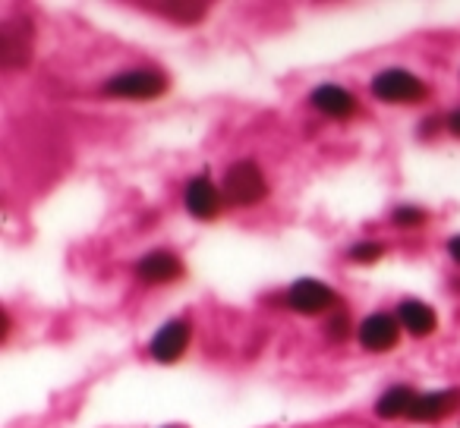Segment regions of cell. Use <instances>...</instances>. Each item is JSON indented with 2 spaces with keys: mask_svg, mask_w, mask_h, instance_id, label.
Returning <instances> with one entry per match:
<instances>
[{
  "mask_svg": "<svg viewBox=\"0 0 460 428\" xmlns=\"http://www.w3.org/2000/svg\"><path fill=\"white\" fill-rule=\"evenodd\" d=\"M171 428H177V425H171Z\"/></svg>",
  "mask_w": 460,
  "mask_h": 428,
  "instance_id": "d6986e66",
  "label": "cell"
},
{
  "mask_svg": "<svg viewBox=\"0 0 460 428\" xmlns=\"http://www.w3.org/2000/svg\"><path fill=\"white\" fill-rule=\"evenodd\" d=\"M447 252H451V258L460 265V237H451V240H447Z\"/></svg>",
  "mask_w": 460,
  "mask_h": 428,
  "instance_id": "ac0fdd59",
  "label": "cell"
},
{
  "mask_svg": "<svg viewBox=\"0 0 460 428\" xmlns=\"http://www.w3.org/2000/svg\"><path fill=\"white\" fill-rule=\"evenodd\" d=\"M347 331H350V321H347L344 312H338V315H332V319H328V337H332V340H344Z\"/></svg>",
  "mask_w": 460,
  "mask_h": 428,
  "instance_id": "2e32d148",
  "label": "cell"
},
{
  "mask_svg": "<svg viewBox=\"0 0 460 428\" xmlns=\"http://www.w3.org/2000/svg\"><path fill=\"white\" fill-rule=\"evenodd\" d=\"M183 202L192 218L211 221L217 211H221V192H217V186L211 183L208 177H192L190 183H186Z\"/></svg>",
  "mask_w": 460,
  "mask_h": 428,
  "instance_id": "ba28073f",
  "label": "cell"
},
{
  "mask_svg": "<svg viewBox=\"0 0 460 428\" xmlns=\"http://www.w3.org/2000/svg\"><path fill=\"white\" fill-rule=\"evenodd\" d=\"M372 95L385 104H416L429 95V85L420 76H413V73L391 66V70L378 73L372 79Z\"/></svg>",
  "mask_w": 460,
  "mask_h": 428,
  "instance_id": "7a4b0ae2",
  "label": "cell"
},
{
  "mask_svg": "<svg viewBox=\"0 0 460 428\" xmlns=\"http://www.w3.org/2000/svg\"><path fill=\"white\" fill-rule=\"evenodd\" d=\"M426 211L416 208V205H401V208H394V214H391V221H394V227H420L426 224Z\"/></svg>",
  "mask_w": 460,
  "mask_h": 428,
  "instance_id": "5bb4252c",
  "label": "cell"
},
{
  "mask_svg": "<svg viewBox=\"0 0 460 428\" xmlns=\"http://www.w3.org/2000/svg\"><path fill=\"white\" fill-rule=\"evenodd\" d=\"M136 275H139L142 284H171V281H177V277H183V262H180L173 252L155 249L139 258Z\"/></svg>",
  "mask_w": 460,
  "mask_h": 428,
  "instance_id": "9c48e42d",
  "label": "cell"
},
{
  "mask_svg": "<svg viewBox=\"0 0 460 428\" xmlns=\"http://www.w3.org/2000/svg\"><path fill=\"white\" fill-rule=\"evenodd\" d=\"M190 340H192L190 321L171 319L152 337V356L158 359V362H177V359H183V353L190 350Z\"/></svg>",
  "mask_w": 460,
  "mask_h": 428,
  "instance_id": "5b68a950",
  "label": "cell"
},
{
  "mask_svg": "<svg viewBox=\"0 0 460 428\" xmlns=\"http://www.w3.org/2000/svg\"><path fill=\"white\" fill-rule=\"evenodd\" d=\"M416 390L413 388H403V384H397V388L385 390L382 400L376 403V413L382 415V419H401V415H407L410 419V409H413L416 403Z\"/></svg>",
  "mask_w": 460,
  "mask_h": 428,
  "instance_id": "4fadbf2b",
  "label": "cell"
},
{
  "mask_svg": "<svg viewBox=\"0 0 460 428\" xmlns=\"http://www.w3.org/2000/svg\"><path fill=\"white\" fill-rule=\"evenodd\" d=\"M313 108L325 117H334V120H347V117L357 114V98L344 89V85H334V83H325L313 92Z\"/></svg>",
  "mask_w": 460,
  "mask_h": 428,
  "instance_id": "30bf717a",
  "label": "cell"
},
{
  "mask_svg": "<svg viewBox=\"0 0 460 428\" xmlns=\"http://www.w3.org/2000/svg\"><path fill=\"white\" fill-rule=\"evenodd\" d=\"M167 76L161 70H129L114 76L104 92L111 98H127V101H152V98H161L167 92Z\"/></svg>",
  "mask_w": 460,
  "mask_h": 428,
  "instance_id": "3957f363",
  "label": "cell"
},
{
  "mask_svg": "<svg viewBox=\"0 0 460 428\" xmlns=\"http://www.w3.org/2000/svg\"><path fill=\"white\" fill-rule=\"evenodd\" d=\"M382 252H385L382 243H376V240H363V243H357L350 249V258H353V262H359V265H372V262H378V258H382Z\"/></svg>",
  "mask_w": 460,
  "mask_h": 428,
  "instance_id": "9a60e30c",
  "label": "cell"
},
{
  "mask_svg": "<svg viewBox=\"0 0 460 428\" xmlns=\"http://www.w3.org/2000/svg\"><path fill=\"white\" fill-rule=\"evenodd\" d=\"M334 302H338L334 290L328 287V284L315 281V277H303V281H296L294 287L288 290V306L300 315H322V312H328Z\"/></svg>",
  "mask_w": 460,
  "mask_h": 428,
  "instance_id": "277c9868",
  "label": "cell"
},
{
  "mask_svg": "<svg viewBox=\"0 0 460 428\" xmlns=\"http://www.w3.org/2000/svg\"><path fill=\"white\" fill-rule=\"evenodd\" d=\"M269 196V179H265L262 167L256 161H237L234 167H227L224 173V198L230 205H240V208H250L259 205Z\"/></svg>",
  "mask_w": 460,
  "mask_h": 428,
  "instance_id": "6da1fadb",
  "label": "cell"
},
{
  "mask_svg": "<svg viewBox=\"0 0 460 428\" xmlns=\"http://www.w3.org/2000/svg\"><path fill=\"white\" fill-rule=\"evenodd\" d=\"M460 403V390H432V394H420L410 409L413 422H438L447 413H454Z\"/></svg>",
  "mask_w": 460,
  "mask_h": 428,
  "instance_id": "8fae6325",
  "label": "cell"
},
{
  "mask_svg": "<svg viewBox=\"0 0 460 428\" xmlns=\"http://www.w3.org/2000/svg\"><path fill=\"white\" fill-rule=\"evenodd\" d=\"M447 129L460 139V110H451V114H447Z\"/></svg>",
  "mask_w": 460,
  "mask_h": 428,
  "instance_id": "e0dca14e",
  "label": "cell"
},
{
  "mask_svg": "<svg viewBox=\"0 0 460 428\" xmlns=\"http://www.w3.org/2000/svg\"><path fill=\"white\" fill-rule=\"evenodd\" d=\"M397 321H401L403 331L413 334V337H429V334L438 328L435 309L420 300H403L401 306H397Z\"/></svg>",
  "mask_w": 460,
  "mask_h": 428,
  "instance_id": "7c38bea8",
  "label": "cell"
},
{
  "mask_svg": "<svg viewBox=\"0 0 460 428\" xmlns=\"http://www.w3.org/2000/svg\"><path fill=\"white\" fill-rule=\"evenodd\" d=\"M397 334H401V321L388 312H372L369 319L359 325V344L369 353H388L394 350Z\"/></svg>",
  "mask_w": 460,
  "mask_h": 428,
  "instance_id": "52a82bcc",
  "label": "cell"
},
{
  "mask_svg": "<svg viewBox=\"0 0 460 428\" xmlns=\"http://www.w3.org/2000/svg\"><path fill=\"white\" fill-rule=\"evenodd\" d=\"M0 57L10 70L16 66H26L32 57V26L26 20H10L4 22V32H0Z\"/></svg>",
  "mask_w": 460,
  "mask_h": 428,
  "instance_id": "8992f818",
  "label": "cell"
}]
</instances>
